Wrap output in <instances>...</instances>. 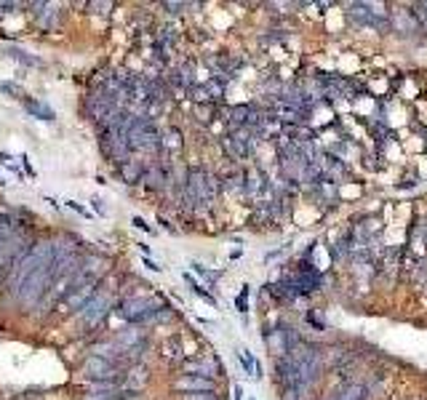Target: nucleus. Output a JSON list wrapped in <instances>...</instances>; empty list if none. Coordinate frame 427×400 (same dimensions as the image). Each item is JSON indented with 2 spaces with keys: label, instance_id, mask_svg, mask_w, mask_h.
<instances>
[{
  "label": "nucleus",
  "instance_id": "nucleus-8",
  "mask_svg": "<svg viewBox=\"0 0 427 400\" xmlns=\"http://www.w3.org/2000/svg\"><path fill=\"white\" fill-rule=\"evenodd\" d=\"M267 187H270V174L265 171V166H259V163L248 166L246 169V200L254 206L256 200L265 195Z\"/></svg>",
  "mask_w": 427,
  "mask_h": 400
},
{
  "label": "nucleus",
  "instance_id": "nucleus-15",
  "mask_svg": "<svg viewBox=\"0 0 427 400\" xmlns=\"http://www.w3.org/2000/svg\"><path fill=\"white\" fill-rule=\"evenodd\" d=\"M161 352H163V358L169 360V363H179L182 366L184 360H187V347H184V341H182V336H169V339L163 341V347H161Z\"/></svg>",
  "mask_w": 427,
  "mask_h": 400
},
{
  "label": "nucleus",
  "instance_id": "nucleus-17",
  "mask_svg": "<svg viewBox=\"0 0 427 400\" xmlns=\"http://www.w3.org/2000/svg\"><path fill=\"white\" fill-rule=\"evenodd\" d=\"M21 107L27 110V115H30V118L49 120V123H51V120H56V112H54L51 107L46 104V101L35 99V96H24V99H21Z\"/></svg>",
  "mask_w": 427,
  "mask_h": 400
},
{
  "label": "nucleus",
  "instance_id": "nucleus-7",
  "mask_svg": "<svg viewBox=\"0 0 427 400\" xmlns=\"http://www.w3.org/2000/svg\"><path fill=\"white\" fill-rule=\"evenodd\" d=\"M179 376H201V379L216 381L222 376V363L214 355H193L179 366Z\"/></svg>",
  "mask_w": 427,
  "mask_h": 400
},
{
  "label": "nucleus",
  "instance_id": "nucleus-25",
  "mask_svg": "<svg viewBox=\"0 0 427 400\" xmlns=\"http://www.w3.org/2000/svg\"><path fill=\"white\" fill-rule=\"evenodd\" d=\"M408 14H411V16H414V21L419 24V32H425V35H427V14H425V11L419 9V6H414V11H408Z\"/></svg>",
  "mask_w": 427,
  "mask_h": 400
},
{
  "label": "nucleus",
  "instance_id": "nucleus-10",
  "mask_svg": "<svg viewBox=\"0 0 427 400\" xmlns=\"http://www.w3.org/2000/svg\"><path fill=\"white\" fill-rule=\"evenodd\" d=\"M305 195H310V198L316 200L318 206H323L326 211H331L339 206V200H342V195H339V187L336 184H331V181H316L310 190L305 192Z\"/></svg>",
  "mask_w": 427,
  "mask_h": 400
},
{
  "label": "nucleus",
  "instance_id": "nucleus-14",
  "mask_svg": "<svg viewBox=\"0 0 427 400\" xmlns=\"http://www.w3.org/2000/svg\"><path fill=\"white\" fill-rule=\"evenodd\" d=\"M288 38H291V30L286 27V24H281V21H275V24H270L262 35H259V46L262 49H273V46H281V43H288Z\"/></svg>",
  "mask_w": 427,
  "mask_h": 400
},
{
  "label": "nucleus",
  "instance_id": "nucleus-32",
  "mask_svg": "<svg viewBox=\"0 0 427 400\" xmlns=\"http://www.w3.org/2000/svg\"><path fill=\"white\" fill-rule=\"evenodd\" d=\"M91 206H94V211H96L99 216H107V209H104V203L99 198H91Z\"/></svg>",
  "mask_w": 427,
  "mask_h": 400
},
{
  "label": "nucleus",
  "instance_id": "nucleus-30",
  "mask_svg": "<svg viewBox=\"0 0 427 400\" xmlns=\"http://www.w3.org/2000/svg\"><path fill=\"white\" fill-rule=\"evenodd\" d=\"M21 169L27 171V176H30V179H35V176H38V174H35V169H32V163H30V158H27V155H21Z\"/></svg>",
  "mask_w": 427,
  "mask_h": 400
},
{
  "label": "nucleus",
  "instance_id": "nucleus-23",
  "mask_svg": "<svg viewBox=\"0 0 427 400\" xmlns=\"http://www.w3.org/2000/svg\"><path fill=\"white\" fill-rule=\"evenodd\" d=\"M238 363L243 366L246 374H251V376L256 374V358L248 350H238Z\"/></svg>",
  "mask_w": 427,
  "mask_h": 400
},
{
  "label": "nucleus",
  "instance_id": "nucleus-36",
  "mask_svg": "<svg viewBox=\"0 0 427 400\" xmlns=\"http://www.w3.org/2000/svg\"><path fill=\"white\" fill-rule=\"evenodd\" d=\"M417 6H419V9H422V11H425V14H427V0H422V3H417Z\"/></svg>",
  "mask_w": 427,
  "mask_h": 400
},
{
  "label": "nucleus",
  "instance_id": "nucleus-3",
  "mask_svg": "<svg viewBox=\"0 0 427 400\" xmlns=\"http://www.w3.org/2000/svg\"><path fill=\"white\" fill-rule=\"evenodd\" d=\"M83 384H118L123 387V379H126V369H118L115 363L104 358H96V355H89L83 360L81 369Z\"/></svg>",
  "mask_w": 427,
  "mask_h": 400
},
{
  "label": "nucleus",
  "instance_id": "nucleus-1",
  "mask_svg": "<svg viewBox=\"0 0 427 400\" xmlns=\"http://www.w3.org/2000/svg\"><path fill=\"white\" fill-rule=\"evenodd\" d=\"M219 195H222L219 174L209 171L206 166H190L176 209H182L187 216H204L206 211L214 209Z\"/></svg>",
  "mask_w": 427,
  "mask_h": 400
},
{
  "label": "nucleus",
  "instance_id": "nucleus-28",
  "mask_svg": "<svg viewBox=\"0 0 427 400\" xmlns=\"http://www.w3.org/2000/svg\"><path fill=\"white\" fill-rule=\"evenodd\" d=\"M182 400H219L216 392H193V395H182Z\"/></svg>",
  "mask_w": 427,
  "mask_h": 400
},
{
  "label": "nucleus",
  "instance_id": "nucleus-16",
  "mask_svg": "<svg viewBox=\"0 0 427 400\" xmlns=\"http://www.w3.org/2000/svg\"><path fill=\"white\" fill-rule=\"evenodd\" d=\"M184 147V139H182V131L176 129V126H169V129H163V158H176Z\"/></svg>",
  "mask_w": 427,
  "mask_h": 400
},
{
  "label": "nucleus",
  "instance_id": "nucleus-29",
  "mask_svg": "<svg viewBox=\"0 0 427 400\" xmlns=\"http://www.w3.org/2000/svg\"><path fill=\"white\" fill-rule=\"evenodd\" d=\"M67 206H70L72 211H75V214H81V216H86V219H91V211L89 209H83L81 203H78V200H67Z\"/></svg>",
  "mask_w": 427,
  "mask_h": 400
},
{
  "label": "nucleus",
  "instance_id": "nucleus-34",
  "mask_svg": "<svg viewBox=\"0 0 427 400\" xmlns=\"http://www.w3.org/2000/svg\"><path fill=\"white\" fill-rule=\"evenodd\" d=\"M419 224H422V238H425L427 243V219H419Z\"/></svg>",
  "mask_w": 427,
  "mask_h": 400
},
{
  "label": "nucleus",
  "instance_id": "nucleus-24",
  "mask_svg": "<svg viewBox=\"0 0 427 400\" xmlns=\"http://www.w3.org/2000/svg\"><path fill=\"white\" fill-rule=\"evenodd\" d=\"M193 270L198 272V275H201V278L206 280V283H216V280H219V275H222V272H214V270H206L204 264H198V261H195L193 264Z\"/></svg>",
  "mask_w": 427,
  "mask_h": 400
},
{
  "label": "nucleus",
  "instance_id": "nucleus-35",
  "mask_svg": "<svg viewBox=\"0 0 427 400\" xmlns=\"http://www.w3.org/2000/svg\"><path fill=\"white\" fill-rule=\"evenodd\" d=\"M235 400H243V390H241V387H235Z\"/></svg>",
  "mask_w": 427,
  "mask_h": 400
},
{
  "label": "nucleus",
  "instance_id": "nucleus-20",
  "mask_svg": "<svg viewBox=\"0 0 427 400\" xmlns=\"http://www.w3.org/2000/svg\"><path fill=\"white\" fill-rule=\"evenodd\" d=\"M6 54H9L14 61H19V64H27V67H43V61L38 59V56H30V54H24V51H19V49H6Z\"/></svg>",
  "mask_w": 427,
  "mask_h": 400
},
{
  "label": "nucleus",
  "instance_id": "nucleus-11",
  "mask_svg": "<svg viewBox=\"0 0 427 400\" xmlns=\"http://www.w3.org/2000/svg\"><path fill=\"white\" fill-rule=\"evenodd\" d=\"M115 174L121 176L123 184H129V187H139L144 181V174H147V160L142 158H129L126 163H121Z\"/></svg>",
  "mask_w": 427,
  "mask_h": 400
},
{
  "label": "nucleus",
  "instance_id": "nucleus-18",
  "mask_svg": "<svg viewBox=\"0 0 427 400\" xmlns=\"http://www.w3.org/2000/svg\"><path fill=\"white\" fill-rule=\"evenodd\" d=\"M334 400H368L363 381L353 379V381H347V384H342V387H339V392H336Z\"/></svg>",
  "mask_w": 427,
  "mask_h": 400
},
{
  "label": "nucleus",
  "instance_id": "nucleus-27",
  "mask_svg": "<svg viewBox=\"0 0 427 400\" xmlns=\"http://www.w3.org/2000/svg\"><path fill=\"white\" fill-rule=\"evenodd\" d=\"M235 307H238V312H248V286H243V291L238 294V299H235Z\"/></svg>",
  "mask_w": 427,
  "mask_h": 400
},
{
  "label": "nucleus",
  "instance_id": "nucleus-2",
  "mask_svg": "<svg viewBox=\"0 0 427 400\" xmlns=\"http://www.w3.org/2000/svg\"><path fill=\"white\" fill-rule=\"evenodd\" d=\"M161 307H166V301H163L161 296L147 294V296H129V299H121L118 307H115V312H118L126 323H131V326H144V323H153Z\"/></svg>",
  "mask_w": 427,
  "mask_h": 400
},
{
  "label": "nucleus",
  "instance_id": "nucleus-21",
  "mask_svg": "<svg viewBox=\"0 0 427 400\" xmlns=\"http://www.w3.org/2000/svg\"><path fill=\"white\" fill-rule=\"evenodd\" d=\"M184 283H187V286H190V289H193L195 294H198V296H201V299H204V301H209V304H211V307H214V304H216V299H214L211 294H209V291H206L204 286H201V283H198V280H195L193 275H190V272H184Z\"/></svg>",
  "mask_w": 427,
  "mask_h": 400
},
{
  "label": "nucleus",
  "instance_id": "nucleus-6",
  "mask_svg": "<svg viewBox=\"0 0 427 400\" xmlns=\"http://www.w3.org/2000/svg\"><path fill=\"white\" fill-rule=\"evenodd\" d=\"M347 19L353 21L356 27H363V30H374V32H390L393 24H390V16L382 14V11H371L368 3H356L350 6V11H345Z\"/></svg>",
  "mask_w": 427,
  "mask_h": 400
},
{
  "label": "nucleus",
  "instance_id": "nucleus-4",
  "mask_svg": "<svg viewBox=\"0 0 427 400\" xmlns=\"http://www.w3.org/2000/svg\"><path fill=\"white\" fill-rule=\"evenodd\" d=\"M118 301L115 299V291H104V286H99V291H96V296H94L86 307H83L81 312H78V320H81L83 329H96L99 323H102L107 315H110V310H115L118 307Z\"/></svg>",
  "mask_w": 427,
  "mask_h": 400
},
{
  "label": "nucleus",
  "instance_id": "nucleus-26",
  "mask_svg": "<svg viewBox=\"0 0 427 400\" xmlns=\"http://www.w3.org/2000/svg\"><path fill=\"white\" fill-rule=\"evenodd\" d=\"M0 91H3V94H14V96H16V99H24V96H27V94H24V91L19 89V86H16V83H0Z\"/></svg>",
  "mask_w": 427,
  "mask_h": 400
},
{
  "label": "nucleus",
  "instance_id": "nucleus-5",
  "mask_svg": "<svg viewBox=\"0 0 427 400\" xmlns=\"http://www.w3.org/2000/svg\"><path fill=\"white\" fill-rule=\"evenodd\" d=\"M206 64H209V78L219 80V83H224V86H230V83L241 75L246 59L243 56H238V54L219 51V54H211V56L206 59Z\"/></svg>",
  "mask_w": 427,
  "mask_h": 400
},
{
  "label": "nucleus",
  "instance_id": "nucleus-22",
  "mask_svg": "<svg viewBox=\"0 0 427 400\" xmlns=\"http://www.w3.org/2000/svg\"><path fill=\"white\" fill-rule=\"evenodd\" d=\"M411 283L419 286V289H425L427 286V259H419L414 264V270H411Z\"/></svg>",
  "mask_w": 427,
  "mask_h": 400
},
{
  "label": "nucleus",
  "instance_id": "nucleus-37",
  "mask_svg": "<svg viewBox=\"0 0 427 400\" xmlns=\"http://www.w3.org/2000/svg\"><path fill=\"white\" fill-rule=\"evenodd\" d=\"M251 400H254V398H251Z\"/></svg>",
  "mask_w": 427,
  "mask_h": 400
},
{
  "label": "nucleus",
  "instance_id": "nucleus-9",
  "mask_svg": "<svg viewBox=\"0 0 427 400\" xmlns=\"http://www.w3.org/2000/svg\"><path fill=\"white\" fill-rule=\"evenodd\" d=\"M32 24H35V30L41 32H54L56 30V24H59V6H54V3H32Z\"/></svg>",
  "mask_w": 427,
  "mask_h": 400
},
{
  "label": "nucleus",
  "instance_id": "nucleus-12",
  "mask_svg": "<svg viewBox=\"0 0 427 400\" xmlns=\"http://www.w3.org/2000/svg\"><path fill=\"white\" fill-rule=\"evenodd\" d=\"M275 381L278 387L286 390V387H294L299 381V371H296V363L291 358H275Z\"/></svg>",
  "mask_w": 427,
  "mask_h": 400
},
{
  "label": "nucleus",
  "instance_id": "nucleus-13",
  "mask_svg": "<svg viewBox=\"0 0 427 400\" xmlns=\"http://www.w3.org/2000/svg\"><path fill=\"white\" fill-rule=\"evenodd\" d=\"M174 390L182 395H193V392H216V381L201 379V376H179L174 381Z\"/></svg>",
  "mask_w": 427,
  "mask_h": 400
},
{
  "label": "nucleus",
  "instance_id": "nucleus-19",
  "mask_svg": "<svg viewBox=\"0 0 427 400\" xmlns=\"http://www.w3.org/2000/svg\"><path fill=\"white\" fill-rule=\"evenodd\" d=\"M81 400H129V392H123L121 387H115V390H86Z\"/></svg>",
  "mask_w": 427,
  "mask_h": 400
},
{
  "label": "nucleus",
  "instance_id": "nucleus-33",
  "mask_svg": "<svg viewBox=\"0 0 427 400\" xmlns=\"http://www.w3.org/2000/svg\"><path fill=\"white\" fill-rule=\"evenodd\" d=\"M142 264H144V267H147V270H153V272H161V270H163L161 264H158V261H153V259H150V256H144Z\"/></svg>",
  "mask_w": 427,
  "mask_h": 400
},
{
  "label": "nucleus",
  "instance_id": "nucleus-31",
  "mask_svg": "<svg viewBox=\"0 0 427 400\" xmlns=\"http://www.w3.org/2000/svg\"><path fill=\"white\" fill-rule=\"evenodd\" d=\"M131 224L136 227V230H142V232H153V227H150V224H147V221H144L142 216H134Z\"/></svg>",
  "mask_w": 427,
  "mask_h": 400
}]
</instances>
